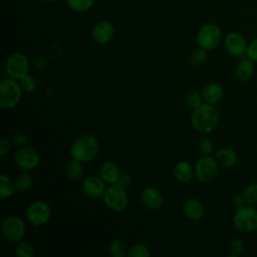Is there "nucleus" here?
Here are the masks:
<instances>
[{"label":"nucleus","instance_id":"obj_1","mask_svg":"<svg viewBox=\"0 0 257 257\" xmlns=\"http://www.w3.org/2000/svg\"><path fill=\"white\" fill-rule=\"evenodd\" d=\"M219 122V112L214 104L202 103L191 115L192 126L201 134L213 132Z\"/></svg>","mask_w":257,"mask_h":257},{"label":"nucleus","instance_id":"obj_2","mask_svg":"<svg viewBox=\"0 0 257 257\" xmlns=\"http://www.w3.org/2000/svg\"><path fill=\"white\" fill-rule=\"evenodd\" d=\"M99 151V144L97 139L89 134L82 135L76 138L69 150L71 158L80 161L81 163H87L92 161Z\"/></svg>","mask_w":257,"mask_h":257},{"label":"nucleus","instance_id":"obj_3","mask_svg":"<svg viewBox=\"0 0 257 257\" xmlns=\"http://www.w3.org/2000/svg\"><path fill=\"white\" fill-rule=\"evenodd\" d=\"M22 88L13 78H5L0 82V107L3 109L14 107L20 100Z\"/></svg>","mask_w":257,"mask_h":257},{"label":"nucleus","instance_id":"obj_4","mask_svg":"<svg viewBox=\"0 0 257 257\" xmlns=\"http://www.w3.org/2000/svg\"><path fill=\"white\" fill-rule=\"evenodd\" d=\"M233 223L237 230L243 233H251L257 229V210L252 205H243L237 208L233 217Z\"/></svg>","mask_w":257,"mask_h":257},{"label":"nucleus","instance_id":"obj_5","mask_svg":"<svg viewBox=\"0 0 257 257\" xmlns=\"http://www.w3.org/2000/svg\"><path fill=\"white\" fill-rule=\"evenodd\" d=\"M1 233L11 243L20 242L26 233L25 223L18 216H7L1 223Z\"/></svg>","mask_w":257,"mask_h":257},{"label":"nucleus","instance_id":"obj_6","mask_svg":"<svg viewBox=\"0 0 257 257\" xmlns=\"http://www.w3.org/2000/svg\"><path fill=\"white\" fill-rule=\"evenodd\" d=\"M222 31L220 27L214 23L203 25L197 33V42L199 46L205 50L215 49L221 42Z\"/></svg>","mask_w":257,"mask_h":257},{"label":"nucleus","instance_id":"obj_7","mask_svg":"<svg viewBox=\"0 0 257 257\" xmlns=\"http://www.w3.org/2000/svg\"><path fill=\"white\" fill-rule=\"evenodd\" d=\"M103 201L107 208L114 212L123 211L128 203L125 189L117 184L110 185L103 194Z\"/></svg>","mask_w":257,"mask_h":257},{"label":"nucleus","instance_id":"obj_8","mask_svg":"<svg viewBox=\"0 0 257 257\" xmlns=\"http://www.w3.org/2000/svg\"><path fill=\"white\" fill-rule=\"evenodd\" d=\"M6 73L10 78L20 80L28 74L29 61L25 54L21 52L12 53L5 64Z\"/></svg>","mask_w":257,"mask_h":257},{"label":"nucleus","instance_id":"obj_9","mask_svg":"<svg viewBox=\"0 0 257 257\" xmlns=\"http://www.w3.org/2000/svg\"><path fill=\"white\" fill-rule=\"evenodd\" d=\"M218 163L215 158L204 156L195 166V177L201 183H210L218 175Z\"/></svg>","mask_w":257,"mask_h":257},{"label":"nucleus","instance_id":"obj_10","mask_svg":"<svg viewBox=\"0 0 257 257\" xmlns=\"http://www.w3.org/2000/svg\"><path fill=\"white\" fill-rule=\"evenodd\" d=\"M50 216L51 209L49 205L44 201H34L28 206L26 210V217L29 223L35 227L41 226L48 222Z\"/></svg>","mask_w":257,"mask_h":257},{"label":"nucleus","instance_id":"obj_11","mask_svg":"<svg viewBox=\"0 0 257 257\" xmlns=\"http://www.w3.org/2000/svg\"><path fill=\"white\" fill-rule=\"evenodd\" d=\"M16 166L22 171H32L39 164L38 153L29 147L21 148L14 156Z\"/></svg>","mask_w":257,"mask_h":257},{"label":"nucleus","instance_id":"obj_12","mask_svg":"<svg viewBox=\"0 0 257 257\" xmlns=\"http://www.w3.org/2000/svg\"><path fill=\"white\" fill-rule=\"evenodd\" d=\"M246 38L239 32H230L225 37V48L232 56H242L247 52Z\"/></svg>","mask_w":257,"mask_h":257},{"label":"nucleus","instance_id":"obj_13","mask_svg":"<svg viewBox=\"0 0 257 257\" xmlns=\"http://www.w3.org/2000/svg\"><path fill=\"white\" fill-rule=\"evenodd\" d=\"M105 182L100 176L91 175L85 178L82 182V191L89 198H99L103 196L105 192Z\"/></svg>","mask_w":257,"mask_h":257},{"label":"nucleus","instance_id":"obj_14","mask_svg":"<svg viewBox=\"0 0 257 257\" xmlns=\"http://www.w3.org/2000/svg\"><path fill=\"white\" fill-rule=\"evenodd\" d=\"M114 35V27L109 21H99L94 25L91 31L92 39L100 44L107 43Z\"/></svg>","mask_w":257,"mask_h":257},{"label":"nucleus","instance_id":"obj_15","mask_svg":"<svg viewBox=\"0 0 257 257\" xmlns=\"http://www.w3.org/2000/svg\"><path fill=\"white\" fill-rule=\"evenodd\" d=\"M141 202L149 210H158L163 205V196L161 192L154 187H147L141 194Z\"/></svg>","mask_w":257,"mask_h":257},{"label":"nucleus","instance_id":"obj_16","mask_svg":"<svg viewBox=\"0 0 257 257\" xmlns=\"http://www.w3.org/2000/svg\"><path fill=\"white\" fill-rule=\"evenodd\" d=\"M204 211L205 209L202 202L197 198L188 199L183 207L185 217L191 221L200 220L204 215Z\"/></svg>","mask_w":257,"mask_h":257},{"label":"nucleus","instance_id":"obj_17","mask_svg":"<svg viewBox=\"0 0 257 257\" xmlns=\"http://www.w3.org/2000/svg\"><path fill=\"white\" fill-rule=\"evenodd\" d=\"M224 90L220 83L218 82H210L202 90L203 99L210 104H216L223 97Z\"/></svg>","mask_w":257,"mask_h":257},{"label":"nucleus","instance_id":"obj_18","mask_svg":"<svg viewBox=\"0 0 257 257\" xmlns=\"http://www.w3.org/2000/svg\"><path fill=\"white\" fill-rule=\"evenodd\" d=\"M99 176L105 184H116L120 176L118 167L112 162H104L99 168Z\"/></svg>","mask_w":257,"mask_h":257},{"label":"nucleus","instance_id":"obj_19","mask_svg":"<svg viewBox=\"0 0 257 257\" xmlns=\"http://www.w3.org/2000/svg\"><path fill=\"white\" fill-rule=\"evenodd\" d=\"M174 176L178 181L187 183L190 182L195 176V169H193L189 162L181 161L177 163L174 168Z\"/></svg>","mask_w":257,"mask_h":257},{"label":"nucleus","instance_id":"obj_20","mask_svg":"<svg viewBox=\"0 0 257 257\" xmlns=\"http://www.w3.org/2000/svg\"><path fill=\"white\" fill-rule=\"evenodd\" d=\"M215 159L219 166L224 168H231L236 165L238 157L234 150L232 149H221L216 153Z\"/></svg>","mask_w":257,"mask_h":257},{"label":"nucleus","instance_id":"obj_21","mask_svg":"<svg viewBox=\"0 0 257 257\" xmlns=\"http://www.w3.org/2000/svg\"><path fill=\"white\" fill-rule=\"evenodd\" d=\"M253 62L254 61H252L249 58L239 61V63L236 66V69H235V74L240 80L247 81L253 77L254 72H255V66H254Z\"/></svg>","mask_w":257,"mask_h":257},{"label":"nucleus","instance_id":"obj_22","mask_svg":"<svg viewBox=\"0 0 257 257\" xmlns=\"http://www.w3.org/2000/svg\"><path fill=\"white\" fill-rule=\"evenodd\" d=\"M15 181L6 175H1L0 177V197L2 199L11 197L16 191Z\"/></svg>","mask_w":257,"mask_h":257},{"label":"nucleus","instance_id":"obj_23","mask_svg":"<svg viewBox=\"0 0 257 257\" xmlns=\"http://www.w3.org/2000/svg\"><path fill=\"white\" fill-rule=\"evenodd\" d=\"M66 174L69 179L71 180H78L82 176L83 169H82V163L76 159H71L67 162L66 168H65Z\"/></svg>","mask_w":257,"mask_h":257},{"label":"nucleus","instance_id":"obj_24","mask_svg":"<svg viewBox=\"0 0 257 257\" xmlns=\"http://www.w3.org/2000/svg\"><path fill=\"white\" fill-rule=\"evenodd\" d=\"M32 184H33L32 177L29 173H27V171H23L22 173H20L15 180V186L17 191L19 192H25L29 190Z\"/></svg>","mask_w":257,"mask_h":257},{"label":"nucleus","instance_id":"obj_25","mask_svg":"<svg viewBox=\"0 0 257 257\" xmlns=\"http://www.w3.org/2000/svg\"><path fill=\"white\" fill-rule=\"evenodd\" d=\"M94 0H66L67 6L74 12L82 13L88 11L93 6Z\"/></svg>","mask_w":257,"mask_h":257},{"label":"nucleus","instance_id":"obj_26","mask_svg":"<svg viewBox=\"0 0 257 257\" xmlns=\"http://www.w3.org/2000/svg\"><path fill=\"white\" fill-rule=\"evenodd\" d=\"M108 252L112 257H124L127 255L126 246L120 239L112 240L108 246Z\"/></svg>","mask_w":257,"mask_h":257},{"label":"nucleus","instance_id":"obj_27","mask_svg":"<svg viewBox=\"0 0 257 257\" xmlns=\"http://www.w3.org/2000/svg\"><path fill=\"white\" fill-rule=\"evenodd\" d=\"M242 196L245 200V204L247 205H255L257 204V184H249L247 185L242 193Z\"/></svg>","mask_w":257,"mask_h":257},{"label":"nucleus","instance_id":"obj_28","mask_svg":"<svg viewBox=\"0 0 257 257\" xmlns=\"http://www.w3.org/2000/svg\"><path fill=\"white\" fill-rule=\"evenodd\" d=\"M202 98H203L202 94L195 89L189 90L185 95V101L187 105L193 109L197 108L202 104Z\"/></svg>","mask_w":257,"mask_h":257},{"label":"nucleus","instance_id":"obj_29","mask_svg":"<svg viewBox=\"0 0 257 257\" xmlns=\"http://www.w3.org/2000/svg\"><path fill=\"white\" fill-rule=\"evenodd\" d=\"M15 254L18 257H33L35 254L34 247L27 242H19L15 249Z\"/></svg>","mask_w":257,"mask_h":257},{"label":"nucleus","instance_id":"obj_30","mask_svg":"<svg viewBox=\"0 0 257 257\" xmlns=\"http://www.w3.org/2000/svg\"><path fill=\"white\" fill-rule=\"evenodd\" d=\"M207 50L203 49V48H198L196 50H194L191 54V57H190V60H191V63L194 65V66H202L206 61H207Z\"/></svg>","mask_w":257,"mask_h":257},{"label":"nucleus","instance_id":"obj_31","mask_svg":"<svg viewBox=\"0 0 257 257\" xmlns=\"http://www.w3.org/2000/svg\"><path fill=\"white\" fill-rule=\"evenodd\" d=\"M20 86L23 91L27 93H31L35 91L36 86H37V81L34 76L27 74L25 77L20 79Z\"/></svg>","mask_w":257,"mask_h":257},{"label":"nucleus","instance_id":"obj_32","mask_svg":"<svg viewBox=\"0 0 257 257\" xmlns=\"http://www.w3.org/2000/svg\"><path fill=\"white\" fill-rule=\"evenodd\" d=\"M149 255L150 251L144 244H135L127 251V256L130 257H148Z\"/></svg>","mask_w":257,"mask_h":257},{"label":"nucleus","instance_id":"obj_33","mask_svg":"<svg viewBox=\"0 0 257 257\" xmlns=\"http://www.w3.org/2000/svg\"><path fill=\"white\" fill-rule=\"evenodd\" d=\"M245 248V244L242 239L240 238H235L232 240L230 244V251H231V256H238L240 255Z\"/></svg>","mask_w":257,"mask_h":257},{"label":"nucleus","instance_id":"obj_34","mask_svg":"<svg viewBox=\"0 0 257 257\" xmlns=\"http://www.w3.org/2000/svg\"><path fill=\"white\" fill-rule=\"evenodd\" d=\"M214 146L210 139H203L199 143V150L204 156H210V154L213 152Z\"/></svg>","mask_w":257,"mask_h":257},{"label":"nucleus","instance_id":"obj_35","mask_svg":"<svg viewBox=\"0 0 257 257\" xmlns=\"http://www.w3.org/2000/svg\"><path fill=\"white\" fill-rule=\"evenodd\" d=\"M247 57L254 62H257V37L254 38L247 47Z\"/></svg>","mask_w":257,"mask_h":257},{"label":"nucleus","instance_id":"obj_36","mask_svg":"<svg viewBox=\"0 0 257 257\" xmlns=\"http://www.w3.org/2000/svg\"><path fill=\"white\" fill-rule=\"evenodd\" d=\"M27 142H28V137L26 134H23V133H18L14 135L12 139V144L16 147H23L24 145H26Z\"/></svg>","mask_w":257,"mask_h":257},{"label":"nucleus","instance_id":"obj_37","mask_svg":"<svg viewBox=\"0 0 257 257\" xmlns=\"http://www.w3.org/2000/svg\"><path fill=\"white\" fill-rule=\"evenodd\" d=\"M116 184L126 190V189L130 188L131 185H132V177H131L128 174H125V173L120 174V176H119L118 181H117Z\"/></svg>","mask_w":257,"mask_h":257},{"label":"nucleus","instance_id":"obj_38","mask_svg":"<svg viewBox=\"0 0 257 257\" xmlns=\"http://www.w3.org/2000/svg\"><path fill=\"white\" fill-rule=\"evenodd\" d=\"M11 148V142L6 138H1L0 140V156L4 157Z\"/></svg>","mask_w":257,"mask_h":257},{"label":"nucleus","instance_id":"obj_39","mask_svg":"<svg viewBox=\"0 0 257 257\" xmlns=\"http://www.w3.org/2000/svg\"><path fill=\"white\" fill-rule=\"evenodd\" d=\"M34 67L37 70H44L47 67V60L45 57H38L34 61Z\"/></svg>","mask_w":257,"mask_h":257},{"label":"nucleus","instance_id":"obj_40","mask_svg":"<svg viewBox=\"0 0 257 257\" xmlns=\"http://www.w3.org/2000/svg\"><path fill=\"white\" fill-rule=\"evenodd\" d=\"M232 204L234 207L236 208H239L241 206H243L245 204V200L243 198V196H239V195H236L232 198Z\"/></svg>","mask_w":257,"mask_h":257},{"label":"nucleus","instance_id":"obj_41","mask_svg":"<svg viewBox=\"0 0 257 257\" xmlns=\"http://www.w3.org/2000/svg\"><path fill=\"white\" fill-rule=\"evenodd\" d=\"M43 1H45V2H53L55 0H43Z\"/></svg>","mask_w":257,"mask_h":257}]
</instances>
